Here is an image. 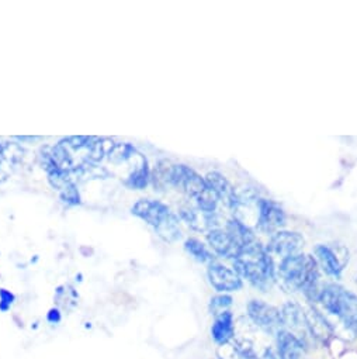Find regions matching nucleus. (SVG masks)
<instances>
[{
    "mask_svg": "<svg viewBox=\"0 0 357 359\" xmlns=\"http://www.w3.org/2000/svg\"><path fill=\"white\" fill-rule=\"evenodd\" d=\"M277 283L288 293H302L304 297L316 303L322 290V272L312 254L300 252L277 262Z\"/></svg>",
    "mask_w": 357,
    "mask_h": 359,
    "instance_id": "f257e3e1",
    "label": "nucleus"
},
{
    "mask_svg": "<svg viewBox=\"0 0 357 359\" xmlns=\"http://www.w3.org/2000/svg\"><path fill=\"white\" fill-rule=\"evenodd\" d=\"M231 266L242 280H246L252 287L262 293L270 292L277 283V262L267 251L266 244L260 240L248 245L238 258L231 262Z\"/></svg>",
    "mask_w": 357,
    "mask_h": 359,
    "instance_id": "f03ea898",
    "label": "nucleus"
},
{
    "mask_svg": "<svg viewBox=\"0 0 357 359\" xmlns=\"http://www.w3.org/2000/svg\"><path fill=\"white\" fill-rule=\"evenodd\" d=\"M132 213L149 224L163 241L174 243L182 238L181 219L167 205L155 199H141L134 205Z\"/></svg>",
    "mask_w": 357,
    "mask_h": 359,
    "instance_id": "7ed1b4c3",
    "label": "nucleus"
},
{
    "mask_svg": "<svg viewBox=\"0 0 357 359\" xmlns=\"http://www.w3.org/2000/svg\"><path fill=\"white\" fill-rule=\"evenodd\" d=\"M323 311L357 334V294L336 282L323 283L316 302Z\"/></svg>",
    "mask_w": 357,
    "mask_h": 359,
    "instance_id": "20e7f679",
    "label": "nucleus"
},
{
    "mask_svg": "<svg viewBox=\"0 0 357 359\" xmlns=\"http://www.w3.org/2000/svg\"><path fill=\"white\" fill-rule=\"evenodd\" d=\"M167 184L169 187L181 189L188 198L193 199L195 203L210 192L204 176L185 163H176L170 166Z\"/></svg>",
    "mask_w": 357,
    "mask_h": 359,
    "instance_id": "39448f33",
    "label": "nucleus"
},
{
    "mask_svg": "<svg viewBox=\"0 0 357 359\" xmlns=\"http://www.w3.org/2000/svg\"><path fill=\"white\" fill-rule=\"evenodd\" d=\"M312 255L323 275L333 280H340L344 266L349 262V251L339 244H316Z\"/></svg>",
    "mask_w": 357,
    "mask_h": 359,
    "instance_id": "423d86ee",
    "label": "nucleus"
},
{
    "mask_svg": "<svg viewBox=\"0 0 357 359\" xmlns=\"http://www.w3.org/2000/svg\"><path fill=\"white\" fill-rule=\"evenodd\" d=\"M287 220V213L279 202L263 196L259 199L255 216L256 231L267 236L269 238L274 233L286 229Z\"/></svg>",
    "mask_w": 357,
    "mask_h": 359,
    "instance_id": "0eeeda50",
    "label": "nucleus"
},
{
    "mask_svg": "<svg viewBox=\"0 0 357 359\" xmlns=\"http://www.w3.org/2000/svg\"><path fill=\"white\" fill-rule=\"evenodd\" d=\"M246 314L248 318L267 335L276 337L277 332L284 328L280 309L265 300H249L246 304Z\"/></svg>",
    "mask_w": 357,
    "mask_h": 359,
    "instance_id": "6e6552de",
    "label": "nucleus"
},
{
    "mask_svg": "<svg viewBox=\"0 0 357 359\" xmlns=\"http://www.w3.org/2000/svg\"><path fill=\"white\" fill-rule=\"evenodd\" d=\"M305 247V237L302 233L295 230L283 229L267 238L266 248L276 258L283 259L295 254L302 252Z\"/></svg>",
    "mask_w": 357,
    "mask_h": 359,
    "instance_id": "1a4fd4ad",
    "label": "nucleus"
},
{
    "mask_svg": "<svg viewBox=\"0 0 357 359\" xmlns=\"http://www.w3.org/2000/svg\"><path fill=\"white\" fill-rule=\"evenodd\" d=\"M207 278L217 293L231 294L244 287V280L234 268L217 259L207 265Z\"/></svg>",
    "mask_w": 357,
    "mask_h": 359,
    "instance_id": "9d476101",
    "label": "nucleus"
},
{
    "mask_svg": "<svg viewBox=\"0 0 357 359\" xmlns=\"http://www.w3.org/2000/svg\"><path fill=\"white\" fill-rule=\"evenodd\" d=\"M281 318H283V327L284 330L294 334L298 339H301L307 348L309 346V342H314L309 330H308V321H307V311L295 302H287L281 309Z\"/></svg>",
    "mask_w": 357,
    "mask_h": 359,
    "instance_id": "9b49d317",
    "label": "nucleus"
},
{
    "mask_svg": "<svg viewBox=\"0 0 357 359\" xmlns=\"http://www.w3.org/2000/svg\"><path fill=\"white\" fill-rule=\"evenodd\" d=\"M178 219H182L192 230L199 233H209L214 229L223 227V217L218 212L216 213H206L200 210L196 205H186L182 206L178 210Z\"/></svg>",
    "mask_w": 357,
    "mask_h": 359,
    "instance_id": "f8f14e48",
    "label": "nucleus"
},
{
    "mask_svg": "<svg viewBox=\"0 0 357 359\" xmlns=\"http://www.w3.org/2000/svg\"><path fill=\"white\" fill-rule=\"evenodd\" d=\"M207 244L217 258L232 262L242 252V248L231 237V234L223 227L214 229L206 234Z\"/></svg>",
    "mask_w": 357,
    "mask_h": 359,
    "instance_id": "ddd939ff",
    "label": "nucleus"
},
{
    "mask_svg": "<svg viewBox=\"0 0 357 359\" xmlns=\"http://www.w3.org/2000/svg\"><path fill=\"white\" fill-rule=\"evenodd\" d=\"M204 179L220 205L225 206L230 212H234L237 206V188L228 181V177L218 170H211Z\"/></svg>",
    "mask_w": 357,
    "mask_h": 359,
    "instance_id": "4468645a",
    "label": "nucleus"
},
{
    "mask_svg": "<svg viewBox=\"0 0 357 359\" xmlns=\"http://www.w3.org/2000/svg\"><path fill=\"white\" fill-rule=\"evenodd\" d=\"M276 346L279 359H308L307 345L284 328L276 335Z\"/></svg>",
    "mask_w": 357,
    "mask_h": 359,
    "instance_id": "2eb2a0df",
    "label": "nucleus"
},
{
    "mask_svg": "<svg viewBox=\"0 0 357 359\" xmlns=\"http://www.w3.org/2000/svg\"><path fill=\"white\" fill-rule=\"evenodd\" d=\"M211 337L216 344L227 345L235 338V317L231 310L216 316L211 325Z\"/></svg>",
    "mask_w": 357,
    "mask_h": 359,
    "instance_id": "dca6fc26",
    "label": "nucleus"
},
{
    "mask_svg": "<svg viewBox=\"0 0 357 359\" xmlns=\"http://www.w3.org/2000/svg\"><path fill=\"white\" fill-rule=\"evenodd\" d=\"M224 229L231 234V237L237 241V244L242 248V251L248 245H251L252 243L259 240L258 234H256V230L252 229L248 223L239 220L235 216H231L225 220Z\"/></svg>",
    "mask_w": 357,
    "mask_h": 359,
    "instance_id": "f3484780",
    "label": "nucleus"
},
{
    "mask_svg": "<svg viewBox=\"0 0 357 359\" xmlns=\"http://www.w3.org/2000/svg\"><path fill=\"white\" fill-rule=\"evenodd\" d=\"M150 181V170L148 166L146 158L141 154L138 161L134 165L132 172L127 179V185L132 189H145Z\"/></svg>",
    "mask_w": 357,
    "mask_h": 359,
    "instance_id": "a211bd4d",
    "label": "nucleus"
},
{
    "mask_svg": "<svg viewBox=\"0 0 357 359\" xmlns=\"http://www.w3.org/2000/svg\"><path fill=\"white\" fill-rule=\"evenodd\" d=\"M185 250L188 254H190L196 261H199L202 264L209 265L217 259V257L210 250V247L197 238H188L185 241Z\"/></svg>",
    "mask_w": 357,
    "mask_h": 359,
    "instance_id": "6ab92c4d",
    "label": "nucleus"
},
{
    "mask_svg": "<svg viewBox=\"0 0 357 359\" xmlns=\"http://www.w3.org/2000/svg\"><path fill=\"white\" fill-rule=\"evenodd\" d=\"M136 148L132 147L128 142H120V144H114L113 148L108 151V159L111 163L114 165H121L125 162H130L135 154H136Z\"/></svg>",
    "mask_w": 357,
    "mask_h": 359,
    "instance_id": "aec40b11",
    "label": "nucleus"
},
{
    "mask_svg": "<svg viewBox=\"0 0 357 359\" xmlns=\"http://www.w3.org/2000/svg\"><path fill=\"white\" fill-rule=\"evenodd\" d=\"M232 304H234V297H232L231 294L218 293V294H216V296H213V297L210 299L209 309H210V313L216 317V316H218L220 313L230 310Z\"/></svg>",
    "mask_w": 357,
    "mask_h": 359,
    "instance_id": "412c9836",
    "label": "nucleus"
},
{
    "mask_svg": "<svg viewBox=\"0 0 357 359\" xmlns=\"http://www.w3.org/2000/svg\"><path fill=\"white\" fill-rule=\"evenodd\" d=\"M234 349L244 359H259V353L256 352L253 344L248 339H235Z\"/></svg>",
    "mask_w": 357,
    "mask_h": 359,
    "instance_id": "4be33fe9",
    "label": "nucleus"
},
{
    "mask_svg": "<svg viewBox=\"0 0 357 359\" xmlns=\"http://www.w3.org/2000/svg\"><path fill=\"white\" fill-rule=\"evenodd\" d=\"M61 199L68 205H78L80 203V195L78 188L74 184H69L61 191Z\"/></svg>",
    "mask_w": 357,
    "mask_h": 359,
    "instance_id": "5701e85b",
    "label": "nucleus"
},
{
    "mask_svg": "<svg viewBox=\"0 0 357 359\" xmlns=\"http://www.w3.org/2000/svg\"><path fill=\"white\" fill-rule=\"evenodd\" d=\"M15 302V294L6 289H0V310L6 311Z\"/></svg>",
    "mask_w": 357,
    "mask_h": 359,
    "instance_id": "b1692460",
    "label": "nucleus"
},
{
    "mask_svg": "<svg viewBox=\"0 0 357 359\" xmlns=\"http://www.w3.org/2000/svg\"><path fill=\"white\" fill-rule=\"evenodd\" d=\"M47 318H48V321H50L51 324H57V323H59V321H61V313H59V310H58V309H52V310H50V313H48Z\"/></svg>",
    "mask_w": 357,
    "mask_h": 359,
    "instance_id": "393cba45",
    "label": "nucleus"
},
{
    "mask_svg": "<svg viewBox=\"0 0 357 359\" xmlns=\"http://www.w3.org/2000/svg\"><path fill=\"white\" fill-rule=\"evenodd\" d=\"M20 141H36L40 140V137H19Z\"/></svg>",
    "mask_w": 357,
    "mask_h": 359,
    "instance_id": "a878e982",
    "label": "nucleus"
}]
</instances>
